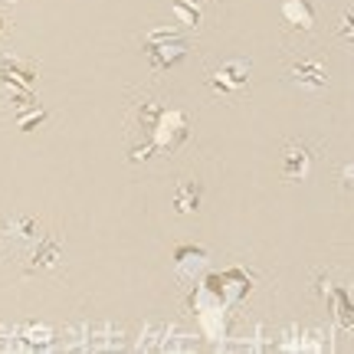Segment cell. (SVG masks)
<instances>
[{"label": "cell", "instance_id": "cell-3", "mask_svg": "<svg viewBox=\"0 0 354 354\" xmlns=\"http://www.w3.org/2000/svg\"><path fill=\"white\" fill-rule=\"evenodd\" d=\"M338 30H342L344 43H351V46H354V10H344L342 13V26H338Z\"/></svg>", "mask_w": 354, "mask_h": 354}, {"label": "cell", "instance_id": "cell-2", "mask_svg": "<svg viewBox=\"0 0 354 354\" xmlns=\"http://www.w3.org/2000/svg\"><path fill=\"white\" fill-rule=\"evenodd\" d=\"M292 79L295 82H302V86H325L328 82V73H325V66L322 63H299L292 66Z\"/></svg>", "mask_w": 354, "mask_h": 354}, {"label": "cell", "instance_id": "cell-1", "mask_svg": "<svg viewBox=\"0 0 354 354\" xmlns=\"http://www.w3.org/2000/svg\"><path fill=\"white\" fill-rule=\"evenodd\" d=\"M308 167H312V154L305 145H286V167H282V174L286 180H302L308 174Z\"/></svg>", "mask_w": 354, "mask_h": 354}]
</instances>
